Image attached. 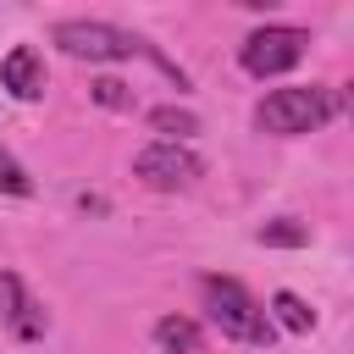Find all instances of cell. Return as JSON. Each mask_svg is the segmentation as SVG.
I'll use <instances>...</instances> for the list:
<instances>
[{"mask_svg":"<svg viewBox=\"0 0 354 354\" xmlns=\"http://www.w3.org/2000/svg\"><path fill=\"white\" fill-rule=\"evenodd\" d=\"M337 105H343L337 88H271L254 105V127L271 138H299V133H315L326 116H337Z\"/></svg>","mask_w":354,"mask_h":354,"instance_id":"obj_1","label":"cell"},{"mask_svg":"<svg viewBox=\"0 0 354 354\" xmlns=\"http://www.w3.org/2000/svg\"><path fill=\"white\" fill-rule=\"evenodd\" d=\"M199 299H205L210 321L221 326V337H238V343H271V315L249 299L243 282H232V277H205V282H199Z\"/></svg>","mask_w":354,"mask_h":354,"instance_id":"obj_2","label":"cell"},{"mask_svg":"<svg viewBox=\"0 0 354 354\" xmlns=\"http://www.w3.org/2000/svg\"><path fill=\"white\" fill-rule=\"evenodd\" d=\"M50 39L72 55V61H127L133 50H144L138 33L116 28V22H88V17H66L50 28Z\"/></svg>","mask_w":354,"mask_h":354,"instance_id":"obj_3","label":"cell"},{"mask_svg":"<svg viewBox=\"0 0 354 354\" xmlns=\"http://www.w3.org/2000/svg\"><path fill=\"white\" fill-rule=\"evenodd\" d=\"M133 177H138L144 188H155V194H183V188H194V183L205 177V160H199L188 144L155 138V144H144V149L133 155Z\"/></svg>","mask_w":354,"mask_h":354,"instance_id":"obj_4","label":"cell"},{"mask_svg":"<svg viewBox=\"0 0 354 354\" xmlns=\"http://www.w3.org/2000/svg\"><path fill=\"white\" fill-rule=\"evenodd\" d=\"M304 44H310L304 28H260V33L243 39L238 66H243L249 77H277V72H293V66L304 61Z\"/></svg>","mask_w":354,"mask_h":354,"instance_id":"obj_5","label":"cell"},{"mask_svg":"<svg viewBox=\"0 0 354 354\" xmlns=\"http://www.w3.org/2000/svg\"><path fill=\"white\" fill-rule=\"evenodd\" d=\"M0 321H6V332L17 337V343H39L44 332H50V315H44V304L22 288V277H11V271H0Z\"/></svg>","mask_w":354,"mask_h":354,"instance_id":"obj_6","label":"cell"},{"mask_svg":"<svg viewBox=\"0 0 354 354\" xmlns=\"http://www.w3.org/2000/svg\"><path fill=\"white\" fill-rule=\"evenodd\" d=\"M0 88H6L11 100H39V94H44V61H39V50L17 44V50L0 61Z\"/></svg>","mask_w":354,"mask_h":354,"instance_id":"obj_7","label":"cell"},{"mask_svg":"<svg viewBox=\"0 0 354 354\" xmlns=\"http://www.w3.org/2000/svg\"><path fill=\"white\" fill-rule=\"evenodd\" d=\"M155 348H160V354H199V348H205V332H199L188 315H160V321H155Z\"/></svg>","mask_w":354,"mask_h":354,"instance_id":"obj_8","label":"cell"},{"mask_svg":"<svg viewBox=\"0 0 354 354\" xmlns=\"http://www.w3.org/2000/svg\"><path fill=\"white\" fill-rule=\"evenodd\" d=\"M149 127L166 133V144H183L188 133H199V116L183 111V105H155V111H149Z\"/></svg>","mask_w":354,"mask_h":354,"instance_id":"obj_9","label":"cell"},{"mask_svg":"<svg viewBox=\"0 0 354 354\" xmlns=\"http://www.w3.org/2000/svg\"><path fill=\"white\" fill-rule=\"evenodd\" d=\"M271 310H277V321H282L288 332H310V326H315V310H310L299 293H288V288L271 293Z\"/></svg>","mask_w":354,"mask_h":354,"instance_id":"obj_10","label":"cell"},{"mask_svg":"<svg viewBox=\"0 0 354 354\" xmlns=\"http://www.w3.org/2000/svg\"><path fill=\"white\" fill-rule=\"evenodd\" d=\"M254 238H260V243H271V249H304V243H310V227H299V221H288V216H282V221H266Z\"/></svg>","mask_w":354,"mask_h":354,"instance_id":"obj_11","label":"cell"},{"mask_svg":"<svg viewBox=\"0 0 354 354\" xmlns=\"http://www.w3.org/2000/svg\"><path fill=\"white\" fill-rule=\"evenodd\" d=\"M0 194H17V199H28V194H33V177L22 171V160H17L6 144H0Z\"/></svg>","mask_w":354,"mask_h":354,"instance_id":"obj_12","label":"cell"},{"mask_svg":"<svg viewBox=\"0 0 354 354\" xmlns=\"http://www.w3.org/2000/svg\"><path fill=\"white\" fill-rule=\"evenodd\" d=\"M94 100H100V105H122L127 94H122V83H116V77H100V83H94Z\"/></svg>","mask_w":354,"mask_h":354,"instance_id":"obj_13","label":"cell"}]
</instances>
